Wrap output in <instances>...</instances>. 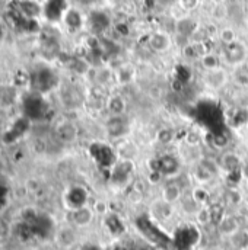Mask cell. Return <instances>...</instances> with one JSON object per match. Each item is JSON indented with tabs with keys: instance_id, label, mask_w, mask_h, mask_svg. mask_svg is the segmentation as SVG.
<instances>
[{
	"instance_id": "cell-32",
	"label": "cell",
	"mask_w": 248,
	"mask_h": 250,
	"mask_svg": "<svg viewBox=\"0 0 248 250\" xmlns=\"http://www.w3.org/2000/svg\"><path fill=\"white\" fill-rule=\"evenodd\" d=\"M1 40H3V26L0 23V42H1Z\"/></svg>"
},
{
	"instance_id": "cell-2",
	"label": "cell",
	"mask_w": 248,
	"mask_h": 250,
	"mask_svg": "<svg viewBox=\"0 0 248 250\" xmlns=\"http://www.w3.org/2000/svg\"><path fill=\"white\" fill-rule=\"evenodd\" d=\"M64 205L69 211L79 209L88 205V190L83 187H72L64 195Z\"/></svg>"
},
{
	"instance_id": "cell-5",
	"label": "cell",
	"mask_w": 248,
	"mask_h": 250,
	"mask_svg": "<svg viewBox=\"0 0 248 250\" xmlns=\"http://www.w3.org/2000/svg\"><path fill=\"white\" fill-rule=\"evenodd\" d=\"M95 211L92 207L86 205V207H82L79 209H74V211H70V221H72V226L76 227V229H85V227H89L95 218Z\"/></svg>"
},
{
	"instance_id": "cell-12",
	"label": "cell",
	"mask_w": 248,
	"mask_h": 250,
	"mask_svg": "<svg viewBox=\"0 0 248 250\" xmlns=\"http://www.w3.org/2000/svg\"><path fill=\"white\" fill-rule=\"evenodd\" d=\"M171 38L165 32H155L149 38V45L156 53H165L171 48Z\"/></svg>"
},
{
	"instance_id": "cell-3",
	"label": "cell",
	"mask_w": 248,
	"mask_h": 250,
	"mask_svg": "<svg viewBox=\"0 0 248 250\" xmlns=\"http://www.w3.org/2000/svg\"><path fill=\"white\" fill-rule=\"evenodd\" d=\"M31 82L34 84L35 90H38V92H47V90H50L56 84V74L50 68L43 67V68L37 70L31 76Z\"/></svg>"
},
{
	"instance_id": "cell-28",
	"label": "cell",
	"mask_w": 248,
	"mask_h": 250,
	"mask_svg": "<svg viewBox=\"0 0 248 250\" xmlns=\"http://www.w3.org/2000/svg\"><path fill=\"white\" fill-rule=\"evenodd\" d=\"M180 4H181V7L186 9V10H193V9L197 7L198 0H180Z\"/></svg>"
},
{
	"instance_id": "cell-19",
	"label": "cell",
	"mask_w": 248,
	"mask_h": 250,
	"mask_svg": "<svg viewBox=\"0 0 248 250\" xmlns=\"http://www.w3.org/2000/svg\"><path fill=\"white\" fill-rule=\"evenodd\" d=\"M191 199L194 201V204L197 207H204V205H207V202L210 199V195H209L206 188L197 187L196 189H193V192H191Z\"/></svg>"
},
{
	"instance_id": "cell-20",
	"label": "cell",
	"mask_w": 248,
	"mask_h": 250,
	"mask_svg": "<svg viewBox=\"0 0 248 250\" xmlns=\"http://www.w3.org/2000/svg\"><path fill=\"white\" fill-rule=\"evenodd\" d=\"M91 25H92L94 31L101 32V31H104L108 26V18L104 13H98V12L97 13H92V16H91Z\"/></svg>"
},
{
	"instance_id": "cell-26",
	"label": "cell",
	"mask_w": 248,
	"mask_h": 250,
	"mask_svg": "<svg viewBox=\"0 0 248 250\" xmlns=\"http://www.w3.org/2000/svg\"><path fill=\"white\" fill-rule=\"evenodd\" d=\"M219 37H221V41L225 44V45H229L232 42L237 41V34L232 28H223L221 32H219Z\"/></svg>"
},
{
	"instance_id": "cell-11",
	"label": "cell",
	"mask_w": 248,
	"mask_h": 250,
	"mask_svg": "<svg viewBox=\"0 0 248 250\" xmlns=\"http://www.w3.org/2000/svg\"><path fill=\"white\" fill-rule=\"evenodd\" d=\"M215 173H216V169L213 167V165L201 160V162H198V165L194 169V179L201 187V185L207 184L215 176Z\"/></svg>"
},
{
	"instance_id": "cell-31",
	"label": "cell",
	"mask_w": 248,
	"mask_h": 250,
	"mask_svg": "<svg viewBox=\"0 0 248 250\" xmlns=\"http://www.w3.org/2000/svg\"><path fill=\"white\" fill-rule=\"evenodd\" d=\"M82 250H98V248L94 246V245H85V246L82 248Z\"/></svg>"
},
{
	"instance_id": "cell-23",
	"label": "cell",
	"mask_w": 248,
	"mask_h": 250,
	"mask_svg": "<svg viewBox=\"0 0 248 250\" xmlns=\"http://www.w3.org/2000/svg\"><path fill=\"white\" fill-rule=\"evenodd\" d=\"M153 209H155V212H156V215L159 217V218H168L170 215H171V211H173V205L171 204H167V202H164L162 199L161 201H158L156 204H155V207H153Z\"/></svg>"
},
{
	"instance_id": "cell-29",
	"label": "cell",
	"mask_w": 248,
	"mask_h": 250,
	"mask_svg": "<svg viewBox=\"0 0 248 250\" xmlns=\"http://www.w3.org/2000/svg\"><path fill=\"white\" fill-rule=\"evenodd\" d=\"M4 234H6V227H4V224H3V221L0 220V242L4 239Z\"/></svg>"
},
{
	"instance_id": "cell-8",
	"label": "cell",
	"mask_w": 248,
	"mask_h": 250,
	"mask_svg": "<svg viewBox=\"0 0 248 250\" xmlns=\"http://www.w3.org/2000/svg\"><path fill=\"white\" fill-rule=\"evenodd\" d=\"M56 242L62 249H70L76 245L77 242V233H76V227L73 226H67L62 227L57 230L56 233Z\"/></svg>"
},
{
	"instance_id": "cell-30",
	"label": "cell",
	"mask_w": 248,
	"mask_h": 250,
	"mask_svg": "<svg viewBox=\"0 0 248 250\" xmlns=\"http://www.w3.org/2000/svg\"><path fill=\"white\" fill-rule=\"evenodd\" d=\"M241 173H243V176H244L246 179H248V162L243 165V167H241Z\"/></svg>"
},
{
	"instance_id": "cell-13",
	"label": "cell",
	"mask_w": 248,
	"mask_h": 250,
	"mask_svg": "<svg viewBox=\"0 0 248 250\" xmlns=\"http://www.w3.org/2000/svg\"><path fill=\"white\" fill-rule=\"evenodd\" d=\"M183 195V188L178 182H170L167 184L164 189H162V195H161V199L167 204H174L177 202Z\"/></svg>"
},
{
	"instance_id": "cell-15",
	"label": "cell",
	"mask_w": 248,
	"mask_h": 250,
	"mask_svg": "<svg viewBox=\"0 0 248 250\" xmlns=\"http://www.w3.org/2000/svg\"><path fill=\"white\" fill-rule=\"evenodd\" d=\"M221 233L228 237H234L240 231V223L235 217H223V220L218 224Z\"/></svg>"
},
{
	"instance_id": "cell-9",
	"label": "cell",
	"mask_w": 248,
	"mask_h": 250,
	"mask_svg": "<svg viewBox=\"0 0 248 250\" xmlns=\"http://www.w3.org/2000/svg\"><path fill=\"white\" fill-rule=\"evenodd\" d=\"M105 128H107L108 135L113 137V138H122V137H124L128 132V129H130L128 123L125 121V118H124L123 115H120V117H111L107 121Z\"/></svg>"
},
{
	"instance_id": "cell-27",
	"label": "cell",
	"mask_w": 248,
	"mask_h": 250,
	"mask_svg": "<svg viewBox=\"0 0 248 250\" xmlns=\"http://www.w3.org/2000/svg\"><path fill=\"white\" fill-rule=\"evenodd\" d=\"M94 211H95V214H101V215H105L107 214V211H108V208H107V204L105 202H102V201H97L95 204H94Z\"/></svg>"
},
{
	"instance_id": "cell-24",
	"label": "cell",
	"mask_w": 248,
	"mask_h": 250,
	"mask_svg": "<svg viewBox=\"0 0 248 250\" xmlns=\"http://www.w3.org/2000/svg\"><path fill=\"white\" fill-rule=\"evenodd\" d=\"M59 137L63 141H73L76 138V128L72 124H63L59 128Z\"/></svg>"
},
{
	"instance_id": "cell-6",
	"label": "cell",
	"mask_w": 248,
	"mask_h": 250,
	"mask_svg": "<svg viewBox=\"0 0 248 250\" xmlns=\"http://www.w3.org/2000/svg\"><path fill=\"white\" fill-rule=\"evenodd\" d=\"M66 12H67V1L66 0H47L44 7H43L44 16L51 22L60 21Z\"/></svg>"
},
{
	"instance_id": "cell-16",
	"label": "cell",
	"mask_w": 248,
	"mask_h": 250,
	"mask_svg": "<svg viewBox=\"0 0 248 250\" xmlns=\"http://www.w3.org/2000/svg\"><path fill=\"white\" fill-rule=\"evenodd\" d=\"M19 9H21V13L26 16V19H35L40 13H43V7L38 3L31 1V0L21 1Z\"/></svg>"
},
{
	"instance_id": "cell-25",
	"label": "cell",
	"mask_w": 248,
	"mask_h": 250,
	"mask_svg": "<svg viewBox=\"0 0 248 250\" xmlns=\"http://www.w3.org/2000/svg\"><path fill=\"white\" fill-rule=\"evenodd\" d=\"M201 64L207 71H213L219 68V59L215 54H206L201 57Z\"/></svg>"
},
{
	"instance_id": "cell-4",
	"label": "cell",
	"mask_w": 248,
	"mask_h": 250,
	"mask_svg": "<svg viewBox=\"0 0 248 250\" xmlns=\"http://www.w3.org/2000/svg\"><path fill=\"white\" fill-rule=\"evenodd\" d=\"M133 170H134V165H133L131 160H128V159H120V160H117L113 165L111 181L116 185H124L130 179Z\"/></svg>"
},
{
	"instance_id": "cell-1",
	"label": "cell",
	"mask_w": 248,
	"mask_h": 250,
	"mask_svg": "<svg viewBox=\"0 0 248 250\" xmlns=\"http://www.w3.org/2000/svg\"><path fill=\"white\" fill-rule=\"evenodd\" d=\"M150 169H152L153 173L170 178V176H174V175L178 173L180 162H178L177 157L165 154V156H161L158 159H153L152 163H150Z\"/></svg>"
},
{
	"instance_id": "cell-10",
	"label": "cell",
	"mask_w": 248,
	"mask_h": 250,
	"mask_svg": "<svg viewBox=\"0 0 248 250\" xmlns=\"http://www.w3.org/2000/svg\"><path fill=\"white\" fill-rule=\"evenodd\" d=\"M225 57L231 64H240L247 57V48L243 42L235 41L229 45H225Z\"/></svg>"
},
{
	"instance_id": "cell-7",
	"label": "cell",
	"mask_w": 248,
	"mask_h": 250,
	"mask_svg": "<svg viewBox=\"0 0 248 250\" xmlns=\"http://www.w3.org/2000/svg\"><path fill=\"white\" fill-rule=\"evenodd\" d=\"M91 153H92V157L95 159V162L99 163L101 166H110V165L116 163L113 150L108 146L102 144V143L94 144L91 147Z\"/></svg>"
},
{
	"instance_id": "cell-22",
	"label": "cell",
	"mask_w": 248,
	"mask_h": 250,
	"mask_svg": "<svg viewBox=\"0 0 248 250\" xmlns=\"http://www.w3.org/2000/svg\"><path fill=\"white\" fill-rule=\"evenodd\" d=\"M105 224H107V227L110 229V231L111 233H114V234H120V233H123L124 230V226L123 223L119 220V217L117 215H108L107 218H105Z\"/></svg>"
},
{
	"instance_id": "cell-17",
	"label": "cell",
	"mask_w": 248,
	"mask_h": 250,
	"mask_svg": "<svg viewBox=\"0 0 248 250\" xmlns=\"http://www.w3.org/2000/svg\"><path fill=\"white\" fill-rule=\"evenodd\" d=\"M107 108L111 112V117H120V115H123L124 112H125L127 105H125V101L122 96H113L107 102Z\"/></svg>"
},
{
	"instance_id": "cell-21",
	"label": "cell",
	"mask_w": 248,
	"mask_h": 250,
	"mask_svg": "<svg viewBox=\"0 0 248 250\" xmlns=\"http://www.w3.org/2000/svg\"><path fill=\"white\" fill-rule=\"evenodd\" d=\"M196 220L200 226H207L212 223V214H210V207L209 205H204V207H200L197 211H196Z\"/></svg>"
},
{
	"instance_id": "cell-18",
	"label": "cell",
	"mask_w": 248,
	"mask_h": 250,
	"mask_svg": "<svg viewBox=\"0 0 248 250\" xmlns=\"http://www.w3.org/2000/svg\"><path fill=\"white\" fill-rule=\"evenodd\" d=\"M63 19H64V23H66L72 31H76V29H79V28L82 26V16H80V13H79L77 10H74V9H69V10L64 13Z\"/></svg>"
},
{
	"instance_id": "cell-14",
	"label": "cell",
	"mask_w": 248,
	"mask_h": 250,
	"mask_svg": "<svg viewBox=\"0 0 248 250\" xmlns=\"http://www.w3.org/2000/svg\"><path fill=\"white\" fill-rule=\"evenodd\" d=\"M221 167L225 169L228 173H235V170H240L243 167L241 157L235 153H225L221 159Z\"/></svg>"
}]
</instances>
